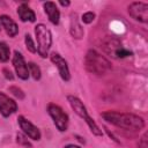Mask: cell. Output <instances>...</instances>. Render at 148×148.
<instances>
[{
	"mask_svg": "<svg viewBox=\"0 0 148 148\" xmlns=\"http://www.w3.org/2000/svg\"><path fill=\"white\" fill-rule=\"evenodd\" d=\"M102 117L108 123L124 128V130H131V131H140L145 127V120L133 113H123L117 111H106L102 113Z\"/></svg>",
	"mask_w": 148,
	"mask_h": 148,
	"instance_id": "6da1fadb",
	"label": "cell"
},
{
	"mask_svg": "<svg viewBox=\"0 0 148 148\" xmlns=\"http://www.w3.org/2000/svg\"><path fill=\"white\" fill-rule=\"evenodd\" d=\"M84 67L91 74L103 75L111 69V64L97 51L89 50L84 57Z\"/></svg>",
	"mask_w": 148,
	"mask_h": 148,
	"instance_id": "7a4b0ae2",
	"label": "cell"
},
{
	"mask_svg": "<svg viewBox=\"0 0 148 148\" xmlns=\"http://www.w3.org/2000/svg\"><path fill=\"white\" fill-rule=\"evenodd\" d=\"M67 99H68V102H69L72 109L74 110V112H75L79 117H81V118L87 123V125L89 126L90 131H91L95 135H102V131H101L99 127L96 125V123L89 117V114H88V112H87V109H86V106L83 105V103H82L77 97L72 96V95L67 96Z\"/></svg>",
	"mask_w": 148,
	"mask_h": 148,
	"instance_id": "3957f363",
	"label": "cell"
},
{
	"mask_svg": "<svg viewBox=\"0 0 148 148\" xmlns=\"http://www.w3.org/2000/svg\"><path fill=\"white\" fill-rule=\"evenodd\" d=\"M35 35L37 39V51L42 58H46L52 44L51 31L44 24H37L35 27Z\"/></svg>",
	"mask_w": 148,
	"mask_h": 148,
	"instance_id": "277c9868",
	"label": "cell"
},
{
	"mask_svg": "<svg viewBox=\"0 0 148 148\" xmlns=\"http://www.w3.org/2000/svg\"><path fill=\"white\" fill-rule=\"evenodd\" d=\"M47 112L51 116V118L53 119L54 125L57 126V128L60 132H64V131L67 130V126H68V116L64 112V110L59 105L53 104V103L49 104Z\"/></svg>",
	"mask_w": 148,
	"mask_h": 148,
	"instance_id": "5b68a950",
	"label": "cell"
},
{
	"mask_svg": "<svg viewBox=\"0 0 148 148\" xmlns=\"http://www.w3.org/2000/svg\"><path fill=\"white\" fill-rule=\"evenodd\" d=\"M128 14L136 21L148 22V5L143 2H133L128 6Z\"/></svg>",
	"mask_w": 148,
	"mask_h": 148,
	"instance_id": "8992f818",
	"label": "cell"
},
{
	"mask_svg": "<svg viewBox=\"0 0 148 148\" xmlns=\"http://www.w3.org/2000/svg\"><path fill=\"white\" fill-rule=\"evenodd\" d=\"M13 65H14V68L16 71V74L18 75L20 79L27 80L29 77L28 66H27V64L24 61L23 56L18 51H15L14 52V56H13Z\"/></svg>",
	"mask_w": 148,
	"mask_h": 148,
	"instance_id": "52a82bcc",
	"label": "cell"
},
{
	"mask_svg": "<svg viewBox=\"0 0 148 148\" xmlns=\"http://www.w3.org/2000/svg\"><path fill=\"white\" fill-rule=\"evenodd\" d=\"M17 120H18V125H20V127H21V130L30 138V139H32V140H39L40 139V132H39V130L32 124V123H30L28 119H25L23 116H20L18 118H17Z\"/></svg>",
	"mask_w": 148,
	"mask_h": 148,
	"instance_id": "ba28073f",
	"label": "cell"
},
{
	"mask_svg": "<svg viewBox=\"0 0 148 148\" xmlns=\"http://www.w3.org/2000/svg\"><path fill=\"white\" fill-rule=\"evenodd\" d=\"M50 59H51V61L57 66L61 79L65 80V81H68V80L71 79V74H69V69H68V66H67L66 60H65L60 54L54 53V52L50 56Z\"/></svg>",
	"mask_w": 148,
	"mask_h": 148,
	"instance_id": "9c48e42d",
	"label": "cell"
},
{
	"mask_svg": "<svg viewBox=\"0 0 148 148\" xmlns=\"http://www.w3.org/2000/svg\"><path fill=\"white\" fill-rule=\"evenodd\" d=\"M17 110V104L3 92H0V112L3 117H8Z\"/></svg>",
	"mask_w": 148,
	"mask_h": 148,
	"instance_id": "30bf717a",
	"label": "cell"
},
{
	"mask_svg": "<svg viewBox=\"0 0 148 148\" xmlns=\"http://www.w3.org/2000/svg\"><path fill=\"white\" fill-rule=\"evenodd\" d=\"M43 6H44V10H45V13H46L47 16H49L50 22L53 23V24H58V23H59L60 13H59V10H58L56 3L52 2V1H47V2H44Z\"/></svg>",
	"mask_w": 148,
	"mask_h": 148,
	"instance_id": "8fae6325",
	"label": "cell"
},
{
	"mask_svg": "<svg viewBox=\"0 0 148 148\" xmlns=\"http://www.w3.org/2000/svg\"><path fill=\"white\" fill-rule=\"evenodd\" d=\"M0 22L2 24V27L5 28L7 35H9L10 37H14L17 35L18 32V28H17V24L7 15H1L0 16Z\"/></svg>",
	"mask_w": 148,
	"mask_h": 148,
	"instance_id": "7c38bea8",
	"label": "cell"
},
{
	"mask_svg": "<svg viewBox=\"0 0 148 148\" xmlns=\"http://www.w3.org/2000/svg\"><path fill=\"white\" fill-rule=\"evenodd\" d=\"M17 14L21 18V21L23 22H35L36 20V15L32 12V9H30V7L27 3H22L21 6H18L17 8Z\"/></svg>",
	"mask_w": 148,
	"mask_h": 148,
	"instance_id": "4fadbf2b",
	"label": "cell"
},
{
	"mask_svg": "<svg viewBox=\"0 0 148 148\" xmlns=\"http://www.w3.org/2000/svg\"><path fill=\"white\" fill-rule=\"evenodd\" d=\"M71 35L76 38V39H80L83 37V28L81 27V24L79 23V20H77V15L76 14H72V17H71Z\"/></svg>",
	"mask_w": 148,
	"mask_h": 148,
	"instance_id": "5bb4252c",
	"label": "cell"
},
{
	"mask_svg": "<svg viewBox=\"0 0 148 148\" xmlns=\"http://www.w3.org/2000/svg\"><path fill=\"white\" fill-rule=\"evenodd\" d=\"M104 50L106 53H109L110 56H112L113 58H117V53L123 49V45L119 40L117 39H109L104 43Z\"/></svg>",
	"mask_w": 148,
	"mask_h": 148,
	"instance_id": "9a60e30c",
	"label": "cell"
},
{
	"mask_svg": "<svg viewBox=\"0 0 148 148\" xmlns=\"http://www.w3.org/2000/svg\"><path fill=\"white\" fill-rule=\"evenodd\" d=\"M9 53H10L9 46L5 42H0V61L6 62L9 59Z\"/></svg>",
	"mask_w": 148,
	"mask_h": 148,
	"instance_id": "2e32d148",
	"label": "cell"
},
{
	"mask_svg": "<svg viewBox=\"0 0 148 148\" xmlns=\"http://www.w3.org/2000/svg\"><path fill=\"white\" fill-rule=\"evenodd\" d=\"M28 67L30 69V74L32 75V77L35 80H39L40 79V68L35 64V62H29L28 64Z\"/></svg>",
	"mask_w": 148,
	"mask_h": 148,
	"instance_id": "e0dca14e",
	"label": "cell"
},
{
	"mask_svg": "<svg viewBox=\"0 0 148 148\" xmlns=\"http://www.w3.org/2000/svg\"><path fill=\"white\" fill-rule=\"evenodd\" d=\"M16 138H17V143L18 145H21V146H23V147H25V148H31L32 146H31V143L29 142V140L23 135V134H21V133H17V135H16Z\"/></svg>",
	"mask_w": 148,
	"mask_h": 148,
	"instance_id": "ac0fdd59",
	"label": "cell"
},
{
	"mask_svg": "<svg viewBox=\"0 0 148 148\" xmlns=\"http://www.w3.org/2000/svg\"><path fill=\"white\" fill-rule=\"evenodd\" d=\"M25 45H27V49L30 51V52H32V53H35L36 52V47H35V44H34V42H32V39H31V37H30V35H25Z\"/></svg>",
	"mask_w": 148,
	"mask_h": 148,
	"instance_id": "d6986e66",
	"label": "cell"
},
{
	"mask_svg": "<svg viewBox=\"0 0 148 148\" xmlns=\"http://www.w3.org/2000/svg\"><path fill=\"white\" fill-rule=\"evenodd\" d=\"M9 91H10L14 96H16L17 98H20V99L24 98V94H23V91H22L20 88H17V87H10V88H9Z\"/></svg>",
	"mask_w": 148,
	"mask_h": 148,
	"instance_id": "ffe728a7",
	"label": "cell"
},
{
	"mask_svg": "<svg viewBox=\"0 0 148 148\" xmlns=\"http://www.w3.org/2000/svg\"><path fill=\"white\" fill-rule=\"evenodd\" d=\"M94 18H95V14L92 12H87L82 15V21L84 23H91L94 21Z\"/></svg>",
	"mask_w": 148,
	"mask_h": 148,
	"instance_id": "44dd1931",
	"label": "cell"
},
{
	"mask_svg": "<svg viewBox=\"0 0 148 148\" xmlns=\"http://www.w3.org/2000/svg\"><path fill=\"white\" fill-rule=\"evenodd\" d=\"M138 147H139V148H148V139H147V133H145V134L141 136V139L139 140Z\"/></svg>",
	"mask_w": 148,
	"mask_h": 148,
	"instance_id": "7402d4cb",
	"label": "cell"
},
{
	"mask_svg": "<svg viewBox=\"0 0 148 148\" xmlns=\"http://www.w3.org/2000/svg\"><path fill=\"white\" fill-rule=\"evenodd\" d=\"M3 73H5V76L7 77V79H9V80H13V75H12V72L9 71V69H7V68H3V71H2Z\"/></svg>",
	"mask_w": 148,
	"mask_h": 148,
	"instance_id": "603a6c76",
	"label": "cell"
},
{
	"mask_svg": "<svg viewBox=\"0 0 148 148\" xmlns=\"http://www.w3.org/2000/svg\"><path fill=\"white\" fill-rule=\"evenodd\" d=\"M65 148H80L79 146H75V145H67Z\"/></svg>",
	"mask_w": 148,
	"mask_h": 148,
	"instance_id": "cb8c5ba5",
	"label": "cell"
},
{
	"mask_svg": "<svg viewBox=\"0 0 148 148\" xmlns=\"http://www.w3.org/2000/svg\"><path fill=\"white\" fill-rule=\"evenodd\" d=\"M60 5L61 6H68L69 5V1H60Z\"/></svg>",
	"mask_w": 148,
	"mask_h": 148,
	"instance_id": "d4e9b609",
	"label": "cell"
}]
</instances>
